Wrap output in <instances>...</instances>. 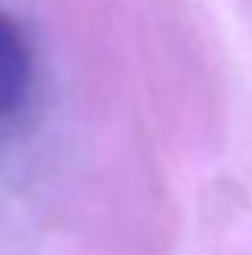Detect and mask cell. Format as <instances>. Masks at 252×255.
Instances as JSON below:
<instances>
[{"label": "cell", "mask_w": 252, "mask_h": 255, "mask_svg": "<svg viewBox=\"0 0 252 255\" xmlns=\"http://www.w3.org/2000/svg\"><path fill=\"white\" fill-rule=\"evenodd\" d=\"M33 60L15 18L0 12V119H12L30 98Z\"/></svg>", "instance_id": "obj_1"}]
</instances>
